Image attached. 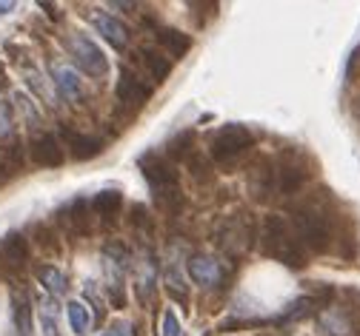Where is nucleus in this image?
Segmentation results:
<instances>
[{
  "label": "nucleus",
  "instance_id": "1",
  "mask_svg": "<svg viewBox=\"0 0 360 336\" xmlns=\"http://www.w3.org/2000/svg\"><path fill=\"white\" fill-rule=\"evenodd\" d=\"M138 166H141L146 182H149L152 191H155L158 208H163V211H169V214H174V211L184 208L180 174H177V168H174L166 157H160L158 152H152V154H143V157L138 160Z\"/></svg>",
  "mask_w": 360,
  "mask_h": 336
},
{
  "label": "nucleus",
  "instance_id": "2",
  "mask_svg": "<svg viewBox=\"0 0 360 336\" xmlns=\"http://www.w3.org/2000/svg\"><path fill=\"white\" fill-rule=\"evenodd\" d=\"M260 251L266 257H272L278 262H283L286 268H306V251L300 248V243L292 234V225L278 217V214H269L263 220V228H260Z\"/></svg>",
  "mask_w": 360,
  "mask_h": 336
},
{
  "label": "nucleus",
  "instance_id": "3",
  "mask_svg": "<svg viewBox=\"0 0 360 336\" xmlns=\"http://www.w3.org/2000/svg\"><path fill=\"white\" fill-rule=\"evenodd\" d=\"M292 225H295V234H297V243L300 248H309L314 254H326L329 251V243H332V222L326 217L323 208L311 206V203H303L295 208L292 214Z\"/></svg>",
  "mask_w": 360,
  "mask_h": 336
},
{
  "label": "nucleus",
  "instance_id": "4",
  "mask_svg": "<svg viewBox=\"0 0 360 336\" xmlns=\"http://www.w3.org/2000/svg\"><path fill=\"white\" fill-rule=\"evenodd\" d=\"M63 43H66L69 58L75 60V66H77L83 74H89V77H103V74L109 72V60H106L103 49H101V46H98L92 37H89V34L72 32Z\"/></svg>",
  "mask_w": 360,
  "mask_h": 336
},
{
  "label": "nucleus",
  "instance_id": "5",
  "mask_svg": "<svg viewBox=\"0 0 360 336\" xmlns=\"http://www.w3.org/2000/svg\"><path fill=\"white\" fill-rule=\"evenodd\" d=\"M252 146H255V134H252L246 126L232 123V126H223V128L212 137L209 152H212V157L220 160V163H232V160H238L240 154H246Z\"/></svg>",
  "mask_w": 360,
  "mask_h": 336
},
{
  "label": "nucleus",
  "instance_id": "6",
  "mask_svg": "<svg viewBox=\"0 0 360 336\" xmlns=\"http://www.w3.org/2000/svg\"><path fill=\"white\" fill-rule=\"evenodd\" d=\"M252 236H255L252 214H235V217H229L226 222H223V228L217 234V243L226 254L240 257L246 248H252Z\"/></svg>",
  "mask_w": 360,
  "mask_h": 336
},
{
  "label": "nucleus",
  "instance_id": "7",
  "mask_svg": "<svg viewBox=\"0 0 360 336\" xmlns=\"http://www.w3.org/2000/svg\"><path fill=\"white\" fill-rule=\"evenodd\" d=\"M89 214H92V206H89V200L77 197V200H72L69 206H63L58 211V225L72 239L89 236V234H92V217H89Z\"/></svg>",
  "mask_w": 360,
  "mask_h": 336
},
{
  "label": "nucleus",
  "instance_id": "8",
  "mask_svg": "<svg viewBox=\"0 0 360 336\" xmlns=\"http://www.w3.org/2000/svg\"><path fill=\"white\" fill-rule=\"evenodd\" d=\"M115 98L117 103L123 106H131V109H141L152 100V86L143 83L138 74H134L131 69H120V77H117V86H115Z\"/></svg>",
  "mask_w": 360,
  "mask_h": 336
},
{
  "label": "nucleus",
  "instance_id": "9",
  "mask_svg": "<svg viewBox=\"0 0 360 336\" xmlns=\"http://www.w3.org/2000/svg\"><path fill=\"white\" fill-rule=\"evenodd\" d=\"M29 157L34 166L40 168H60L66 154H63V146H60V140L55 134H37L32 137L29 142Z\"/></svg>",
  "mask_w": 360,
  "mask_h": 336
},
{
  "label": "nucleus",
  "instance_id": "10",
  "mask_svg": "<svg viewBox=\"0 0 360 336\" xmlns=\"http://www.w3.org/2000/svg\"><path fill=\"white\" fill-rule=\"evenodd\" d=\"M186 274L200 288H217L223 282V276H226V268L209 254H192L186 262Z\"/></svg>",
  "mask_w": 360,
  "mask_h": 336
},
{
  "label": "nucleus",
  "instance_id": "11",
  "mask_svg": "<svg viewBox=\"0 0 360 336\" xmlns=\"http://www.w3.org/2000/svg\"><path fill=\"white\" fill-rule=\"evenodd\" d=\"M63 140H66V149H69V157L77 160V163H86V160H95L101 152H103V140L101 137H89V134H77L75 128L63 126L60 128Z\"/></svg>",
  "mask_w": 360,
  "mask_h": 336
},
{
  "label": "nucleus",
  "instance_id": "12",
  "mask_svg": "<svg viewBox=\"0 0 360 336\" xmlns=\"http://www.w3.org/2000/svg\"><path fill=\"white\" fill-rule=\"evenodd\" d=\"M92 23H95L98 34H101L106 43H112V49H126V46H129L131 32H129V26H126L120 18H115V15H109V12H95V15H92Z\"/></svg>",
  "mask_w": 360,
  "mask_h": 336
},
{
  "label": "nucleus",
  "instance_id": "13",
  "mask_svg": "<svg viewBox=\"0 0 360 336\" xmlns=\"http://www.w3.org/2000/svg\"><path fill=\"white\" fill-rule=\"evenodd\" d=\"M29 254H32V246L20 231H12L0 239V262L6 268H23L29 262Z\"/></svg>",
  "mask_w": 360,
  "mask_h": 336
},
{
  "label": "nucleus",
  "instance_id": "14",
  "mask_svg": "<svg viewBox=\"0 0 360 336\" xmlns=\"http://www.w3.org/2000/svg\"><path fill=\"white\" fill-rule=\"evenodd\" d=\"M134 288H138V300L143 305H149L152 291L158 288V260L152 251H143L141 262L134 265Z\"/></svg>",
  "mask_w": 360,
  "mask_h": 336
},
{
  "label": "nucleus",
  "instance_id": "15",
  "mask_svg": "<svg viewBox=\"0 0 360 336\" xmlns=\"http://www.w3.org/2000/svg\"><path fill=\"white\" fill-rule=\"evenodd\" d=\"M309 180V171L300 160H295L292 154H286L278 166V188H281V194H297V191L306 185Z\"/></svg>",
  "mask_w": 360,
  "mask_h": 336
},
{
  "label": "nucleus",
  "instance_id": "16",
  "mask_svg": "<svg viewBox=\"0 0 360 336\" xmlns=\"http://www.w3.org/2000/svg\"><path fill=\"white\" fill-rule=\"evenodd\" d=\"M52 83L58 88V94L66 100V103H75L80 100V94H83V83L77 80V72L63 66V63H52Z\"/></svg>",
  "mask_w": 360,
  "mask_h": 336
},
{
  "label": "nucleus",
  "instance_id": "17",
  "mask_svg": "<svg viewBox=\"0 0 360 336\" xmlns=\"http://www.w3.org/2000/svg\"><path fill=\"white\" fill-rule=\"evenodd\" d=\"M321 330L323 336H354V322L346 308H326L321 314Z\"/></svg>",
  "mask_w": 360,
  "mask_h": 336
},
{
  "label": "nucleus",
  "instance_id": "18",
  "mask_svg": "<svg viewBox=\"0 0 360 336\" xmlns=\"http://www.w3.org/2000/svg\"><path fill=\"white\" fill-rule=\"evenodd\" d=\"M138 58H141V63H143V69L149 72L152 80L163 83V80L172 74V60H169L163 52H158L155 46H141V49H138Z\"/></svg>",
  "mask_w": 360,
  "mask_h": 336
},
{
  "label": "nucleus",
  "instance_id": "19",
  "mask_svg": "<svg viewBox=\"0 0 360 336\" xmlns=\"http://www.w3.org/2000/svg\"><path fill=\"white\" fill-rule=\"evenodd\" d=\"M155 34H158L160 49H166L172 58H184V55H189V49H192V34L180 32V29L166 26V29H158Z\"/></svg>",
  "mask_w": 360,
  "mask_h": 336
},
{
  "label": "nucleus",
  "instance_id": "20",
  "mask_svg": "<svg viewBox=\"0 0 360 336\" xmlns=\"http://www.w3.org/2000/svg\"><path fill=\"white\" fill-rule=\"evenodd\" d=\"M120 208H123V194H120L117 188L98 191V194L92 197V214L103 217L106 222H109V220H115V217L120 214Z\"/></svg>",
  "mask_w": 360,
  "mask_h": 336
},
{
  "label": "nucleus",
  "instance_id": "21",
  "mask_svg": "<svg viewBox=\"0 0 360 336\" xmlns=\"http://www.w3.org/2000/svg\"><path fill=\"white\" fill-rule=\"evenodd\" d=\"M34 276L49 291V297H60V294H66V288H69L66 274L60 268H55V265H37L34 268Z\"/></svg>",
  "mask_w": 360,
  "mask_h": 336
},
{
  "label": "nucleus",
  "instance_id": "22",
  "mask_svg": "<svg viewBox=\"0 0 360 336\" xmlns=\"http://www.w3.org/2000/svg\"><path fill=\"white\" fill-rule=\"evenodd\" d=\"M12 308H15V328H18V336H32V302L29 297L20 291L12 294Z\"/></svg>",
  "mask_w": 360,
  "mask_h": 336
},
{
  "label": "nucleus",
  "instance_id": "23",
  "mask_svg": "<svg viewBox=\"0 0 360 336\" xmlns=\"http://www.w3.org/2000/svg\"><path fill=\"white\" fill-rule=\"evenodd\" d=\"M192 149H195V131H180V134H174V137L166 142V154H169L172 160L189 163V157L195 154Z\"/></svg>",
  "mask_w": 360,
  "mask_h": 336
},
{
  "label": "nucleus",
  "instance_id": "24",
  "mask_svg": "<svg viewBox=\"0 0 360 336\" xmlns=\"http://www.w3.org/2000/svg\"><path fill=\"white\" fill-rule=\"evenodd\" d=\"M66 316H69V325H72L75 333H86L89 328H92V316H89V308L83 302H69Z\"/></svg>",
  "mask_w": 360,
  "mask_h": 336
},
{
  "label": "nucleus",
  "instance_id": "25",
  "mask_svg": "<svg viewBox=\"0 0 360 336\" xmlns=\"http://www.w3.org/2000/svg\"><path fill=\"white\" fill-rule=\"evenodd\" d=\"M40 325H43V336H60L55 300H43V302H40Z\"/></svg>",
  "mask_w": 360,
  "mask_h": 336
},
{
  "label": "nucleus",
  "instance_id": "26",
  "mask_svg": "<svg viewBox=\"0 0 360 336\" xmlns=\"http://www.w3.org/2000/svg\"><path fill=\"white\" fill-rule=\"evenodd\" d=\"M129 222H131V228H138V231H143V234H152V231H155L152 211H149L146 206H141V203H134V206L129 208Z\"/></svg>",
  "mask_w": 360,
  "mask_h": 336
},
{
  "label": "nucleus",
  "instance_id": "27",
  "mask_svg": "<svg viewBox=\"0 0 360 336\" xmlns=\"http://www.w3.org/2000/svg\"><path fill=\"white\" fill-rule=\"evenodd\" d=\"M314 305H318V300H311V297H303V300L292 302V305L286 308V314H283V322H292V319H303V316L314 314Z\"/></svg>",
  "mask_w": 360,
  "mask_h": 336
},
{
  "label": "nucleus",
  "instance_id": "28",
  "mask_svg": "<svg viewBox=\"0 0 360 336\" xmlns=\"http://www.w3.org/2000/svg\"><path fill=\"white\" fill-rule=\"evenodd\" d=\"M34 239H37V246L43 251H49V254H58L60 251V243H58V236L52 234L49 225H34Z\"/></svg>",
  "mask_w": 360,
  "mask_h": 336
},
{
  "label": "nucleus",
  "instance_id": "29",
  "mask_svg": "<svg viewBox=\"0 0 360 336\" xmlns=\"http://www.w3.org/2000/svg\"><path fill=\"white\" fill-rule=\"evenodd\" d=\"M160 336H184L180 330V319L174 316V311H163V322H160Z\"/></svg>",
  "mask_w": 360,
  "mask_h": 336
},
{
  "label": "nucleus",
  "instance_id": "30",
  "mask_svg": "<svg viewBox=\"0 0 360 336\" xmlns=\"http://www.w3.org/2000/svg\"><path fill=\"white\" fill-rule=\"evenodd\" d=\"M15 131V120H12V109L9 103L0 100V140H9Z\"/></svg>",
  "mask_w": 360,
  "mask_h": 336
},
{
  "label": "nucleus",
  "instance_id": "31",
  "mask_svg": "<svg viewBox=\"0 0 360 336\" xmlns=\"http://www.w3.org/2000/svg\"><path fill=\"white\" fill-rule=\"evenodd\" d=\"M189 168H192V174H195L198 180H209V177H212V171H209V160L200 157V154H192V157H189Z\"/></svg>",
  "mask_w": 360,
  "mask_h": 336
},
{
  "label": "nucleus",
  "instance_id": "32",
  "mask_svg": "<svg viewBox=\"0 0 360 336\" xmlns=\"http://www.w3.org/2000/svg\"><path fill=\"white\" fill-rule=\"evenodd\" d=\"M18 106L23 109V114H26V120H29V123H37V112H34V106H32V100H29V98L18 94Z\"/></svg>",
  "mask_w": 360,
  "mask_h": 336
},
{
  "label": "nucleus",
  "instance_id": "33",
  "mask_svg": "<svg viewBox=\"0 0 360 336\" xmlns=\"http://www.w3.org/2000/svg\"><path fill=\"white\" fill-rule=\"evenodd\" d=\"M101 336H131V325H126V322H115V325L106 328Z\"/></svg>",
  "mask_w": 360,
  "mask_h": 336
},
{
  "label": "nucleus",
  "instance_id": "34",
  "mask_svg": "<svg viewBox=\"0 0 360 336\" xmlns=\"http://www.w3.org/2000/svg\"><path fill=\"white\" fill-rule=\"evenodd\" d=\"M4 88H9V74H6L4 63H0V91H4Z\"/></svg>",
  "mask_w": 360,
  "mask_h": 336
},
{
  "label": "nucleus",
  "instance_id": "35",
  "mask_svg": "<svg viewBox=\"0 0 360 336\" xmlns=\"http://www.w3.org/2000/svg\"><path fill=\"white\" fill-rule=\"evenodd\" d=\"M9 177H12V168H9L6 163H4V166H0V185H4V182H6Z\"/></svg>",
  "mask_w": 360,
  "mask_h": 336
},
{
  "label": "nucleus",
  "instance_id": "36",
  "mask_svg": "<svg viewBox=\"0 0 360 336\" xmlns=\"http://www.w3.org/2000/svg\"><path fill=\"white\" fill-rule=\"evenodd\" d=\"M40 9H46V12H49V18H52V20H58V12H55V6H52V4H40Z\"/></svg>",
  "mask_w": 360,
  "mask_h": 336
},
{
  "label": "nucleus",
  "instance_id": "37",
  "mask_svg": "<svg viewBox=\"0 0 360 336\" xmlns=\"http://www.w3.org/2000/svg\"><path fill=\"white\" fill-rule=\"evenodd\" d=\"M15 9V4H0V15H6V12H12Z\"/></svg>",
  "mask_w": 360,
  "mask_h": 336
}]
</instances>
